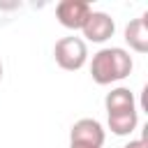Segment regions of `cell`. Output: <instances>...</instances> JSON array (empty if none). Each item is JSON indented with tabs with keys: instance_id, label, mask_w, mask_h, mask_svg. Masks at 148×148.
Listing matches in <instances>:
<instances>
[{
	"instance_id": "1",
	"label": "cell",
	"mask_w": 148,
	"mask_h": 148,
	"mask_svg": "<svg viewBox=\"0 0 148 148\" xmlns=\"http://www.w3.org/2000/svg\"><path fill=\"white\" fill-rule=\"evenodd\" d=\"M134 60L123 46H104L90 60V76L97 86H111L132 74Z\"/></svg>"
},
{
	"instance_id": "2",
	"label": "cell",
	"mask_w": 148,
	"mask_h": 148,
	"mask_svg": "<svg viewBox=\"0 0 148 148\" xmlns=\"http://www.w3.org/2000/svg\"><path fill=\"white\" fill-rule=\"evenodd\" d=\"M53 58L60 69L65 72H76L88 62V44L81 37H60L53 46Z\"/></svg>"
},
{
	"instance_id": "3",
	"label": "cell",
	"mask_w": 148,
	"mask_h": 148,
	"mask_svg": "<svg viewBox=\"0 0 148 148\" xmlns=\"http://www.w3.org/2000/svg\"><path fill=\"white\" fill-rule=\"evenodd\" d=\"M90 5L86 0H60L56 5V18L67 30H81L90 16Z\"/></svg>"
},
{
	"instance_id": "4",
	"label": "cell",
	"mask_w": 148,
	"mask_h": 148,
	"mask_svg": "<svg viewBox=\"0 0 148 148\" xmlns=\"http://www.w3.org/2000/svg\"><path fill=\"white\" fill-rule=\"evenodd\" d=\"M106 139V132L99 120L95 118H79L69 130V143H83V146H97L102 148Z\"/></svg>"
},
{
	"instance_id": "5",
	"label": "cell",
	"mask_w": 148,
	"mask_h": 148,
	"mask_svg": "<svg viewBox=\"0 0 148 148\" xmlns=\"http://www.w3.org/2000/svg\"><path fill=\"white\" fill-rule=\"evenodd\" d=\"M81 32H83V37H86L88 42H92V44H104L106 39L113 37V32H116V21H113L111 14H106V12H90V16H88L86 25L81 28ZM86 39H83V42H86Z\"/></svg>"
},
{
	"instance_id": "6",
	"label": "cell",
	"mask_w": 148,
	"mask_h": 148,
	"mask_svg": "<svg viewBox=\"0 0 148 148\" xmlns=\"http://www.w3.org/2000/svg\"><path fill=\"white\" fill-rule=\"evenodd\" d=\"M148 14H141L132 18L125 25V42L136 53H148Z\"/></svg>"
},
{
	"instance_id": "7",
	"label": "cell",
	"mask_w": 148,
	"mask_h": 148,
	"mask_svg": "<svg viewBox=\"0 0 148 148\" xmlns=\"http://www.w3.org/2000/svg\"><path fill=\"white\" fill-rule=\"evenodd\" d=\"M104 109L106 113H120V111H136V99L134 92L125 86L111 88L104 97Z\"/></svg>"
},
{
	"instance_id": "8",
	"label": "cell",
	"mask_w": 148,
	"mask_h": 148,
	"mask_svg": "<svg viewBox=\"0 0 148 148\" xmlns=\"http://www.w3.org/2000/svg\"><path fill=\"white\" fill-rule=\"evenodd\" d=\"M106 123L111 134L116 136H130L139 127V111H120V113H106Z\"/></svg>"
},
{
	"instance_id": "9",
	"label": "cell",
	"mask_w": 148,
	"mask_h": 148,
	"mask_svg": "<svg viewBox=\"0 0 148 148\" xmlns=\"http://www.w3.org/2000/svg\"><path fill=\"white\" fill-rule=\"evenodd\" d=\"M123 148H148V143H146V136H141V139H130V143H125Z\"/></svg>"
},
{
	"instance_id": "10",
	"label": "cell",
	"mask_w": 148,
	"mask_h": 148,
	"mask_svg": "<svg viewBox=\"0 0 148 148\" xmlns=\"http://www.w3.org/2000/svg\"><path fill=\"white\" fill-rule=\"evenodd\" d=\"M69 148H97V146H83V143H69Z\"/></svg>"
},
{
	"instance_id": "11",
	"label": "cell",
	"mask_w": 148,
	"mask_h": 148,
	"mask_svg": "<svg viewBox=\"0 0 148 148\" xmlns=\"http://www.w3.org/2000/svg\"><path fill=\"white\" fill-rule=\"evenodd\" d=\"M2 72H5V67H2V60H0V81H2Z\"/></svg>"
}]
</instances>
